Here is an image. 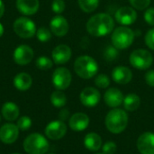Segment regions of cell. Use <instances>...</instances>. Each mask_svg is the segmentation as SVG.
<instances>
[{"label": "cell", "instance_id": "cell-3", "mask_svg": "<svg viewBox=\"0 0 154 154\" xmlns=\"http://www.w3.org/2000/svg\"><path fill=\"white\" fill-rule=\"evenodd\" d=\"M74 70L79 78L89 79L97 75L98 71V64L91 56L82 55L78 57L75 60Z\"/></svg>", "mask_w": 154, "mask_h": 154}, {"label": "cell", "instance_id": "cell-32", "mask_svg": "<svg viewBox=\"0 0 154 154\" xmlns=\"http://www.w3.org/2000/svg\"><path fill=\"white\" fill-rule=\"evenodd\" d=\"M131 5L137 10H144L149 7L151 0H129Z\"/></svg>", "mask_w": 154, "mask_h": 154}, {"label": "cell", "instance_id": "cell-23", "mask_svg": "<svg viewBox=\"0 0 154 154\" xmlns=\"http://www.w3.org/2000/svg\"><path fill=\"white\" fill-rule=\"evenodd\" d=\"M85 147L91 152H97L102 147V139L96 133H89L84 138Z\"/></svg>", "mask_w": 154, "mask_h": 154}, {"label": "cell", "instance_id": "cell-25", "mask_svg": "<svg viewBox=\"0 0 154 154\" xmlns=\"http://www.w3.org/2000/svg\"><path fill=\"white\" fill-rule=\"evenodd\" d=\"M51 102L53 106L60 108L63 107L67 103V97L61 90H56L51 95Z\"/></svg>", "mask_w": 154, "mask_h": 154}, {"label": "cell", "instance_id": "cell-31", "mask_svg": "<svg viewBox=\"0 0 154 154\" xmlns=\"http://www.w3.org/2000/svg\"><path fill=\"white\" fill-rule=\"evenodd\" d=\"M32 120L29 116H22L18 119L17 121V127L19 128V130L21 131H26L28 129L31 128L32 126Z\"/></svg>", "mask_w": 154, "mask_h": 154}, {"label": "cell", "instance_id": "cell-41", "mask_svg": "<svg viewBox=\"0 0 154 154\" xmlns=\"http://www.w3.org/2000/svg\"><path fill=\"white\" fill-rule=\"evenodd\" d=\"M12 154H21V153H12Z\"/></svg>", "mask_w": 154, "mask_h": 154}, {"label": "cell", "instance_id": "cell-19", "mask_svg": "<svg viewBox=\"0 0 154 154\" xmlns=\"http://www.w3.org/2000/svg\"><path fill=\"white\" fill-rule=\"evenodd\" d=\"M89 125V117L84 113H76L69 119L70 129L76 132H81L88 128Z\"/></svg>", "mask_w": 154, "mask_h": 154}, {"label": "cell", "instance_id": "cell-11", "mask_svg": "<svg viewBox=\"0 0 154 154\" xmlns=\"http://www.w3.org/2000/svg\"><path fill=\"white\" fill-rule=\"evenodd\" d=\"M79 99L83 106L87 107H94L99 103L101 99V95L97 88L88 87L81 91L79 95Z\"/></svg>", "mask_w": 154, "mask_h": 154}, {"label": "cell", "instance_id": "cell-18", "mask_svg": "<svg viewBox=\"0 0 154 154\" xmlns=\"http://www.w3.org/2000/svg\"><path fill=\"white\" fill-rule=\"evenodd\" d=\"M112 79L113 80L120 85H125L129 83L133 79L132 70L125 66L116 67L112 71Z\"/></svg>", "mask_w": 154, "mask_h": 154}, {"label": "cell", "instance_id": "cell-26", "mask_svg": "<svg viewBox=\"0 0 154 154\" xmlns=\"http://www.w3.org/2000/svg\"><path fill=\"white\" fill-rule=\"evenodd\" d=\"M79 5L85 13L94 12L99 5V0H78Z\"/></svg>", "mask_w": 154, "mask_h": 154}, {"label": "cell", "instance_id": "cell-43", "mask_svg": "<svg viewBox=\"0 0 154 154\" xmlns=\"http://www.w3.org/2000/svg\"><path fill=\"white\" fill-rule=\"evenodd\" d=\"M97 154H105V153H97Z\"/></svg>", "mask_w": 154, "mask_h": 154}, {"label": "cell", "instance_id": "cell-42", "mask_svg": "<svg viewBox=\"0 0 154 154\" xmlns=\"http://www.w3.org/2000/svg\"><path fill=\"white\" fill-rule=\"evenodd\" d=\"M0 122H1V116H0Z\"/></svg>", "mask_w": 154, "mask_h": 154}, {"label": "cell", "instance_id": "cell-28", "mask_svg": "<svg viewBox=\"0 0 154 154\" xmlns=\"http://www.w3.org/2000/svg\"><path fill=\"white\" fill-rule=\"evenodd\" d=\"M36 37L42 42H46L51 38V31H50L47 27H40L36 31Z\"/></svg>", "mask_w": 154, "mask_h": 154}, {"label": "cell", "instance_id": "cell-2", "mask_svg": "<svg viewBox=\"0 0 154 154\" xmlns=\"http://www.w3.org/2000/svg\"><path fill=\"white\" fill-rule=\"evenodd\" d=\"M106 126L109 132L115 134L123 133L128 125V115L127 113L119 108H114L109 111L105 120Z\"/></svg>", "mask_w": 154, "mask_h": 154}, {"label": "cell", "instance_id": "cell-21", "mask_svg": "<svg viewBox=\"0 0 154 154\" xmlns=\"http://www.w3.org/2000/svg\"><path fill=\"white\" fill-rule=\"evenodd\" d=\"M13 83L16 89L20 91H26L31 88L32 84V77L28 73L21 72V73H18L14 78Z\"/></svg>", "mask_w": 154, "mask_h": 154}, {"label": "cell", "instance_id": "cell-6", "mask_svg": "<svg viewBox=\"0 0 154 154\" xmlns=\"http://www.w3.org/2000/svg\"><path fill=\"white\" fill-rule=\"evenodd\" d=\"M14 32L21 38L30 39L36 33V25L30 18L22 16L17 18L13 24Z\"/></svg>", "mask_w": 154, "mask_h": 154}, {"label": "cell", "instance_id": "cell-20", "mask_svg": "<svg viewBox=\"0 0 154 154\" xmlns=\"http://www.w3.org/2000/svg\"><path fill=\"white\" fill-rule=\"evenodd\" d=\"M39 6V0H16V7L18 11L27 16L37 13Z\"/></svg>", "mask_w": 154, "mask_h": 154}, {"label": "cell", "instance_id": "cell-44", "mask_svg": "<svg viewBox=\"0 0 154 154\" xmlns=\"http://www.w3.org/2000/svg\"><path fill=\"white\" fill-rule=\"evenodd\" d=\"M50 154H54V153H50Z\"/></svg>", "mask_w": 154, "mask_h": 154}, {"label": "cell", "instance_id": "cell-12", "mask_svg": "<svg viewBox=\"0 0 154 154\" xmlns=\"http://www.w3.org/2000/svg\"><path fill=\"white\" fill-rule=\"evenodd\" d=\"M67 133V125L64 122L58 120L51 122L45 128V134L51 140H60Z\"/></svg>", "mask_w": 154, "mask_h": 154}, {"label": "cell", "instance_id": "cell-36", "mask_svg": "<svg viewBox=\"0 0 154 154\" xmlns=\"http://www.w3.org/2000/svg\"><path fill=\"white\" fill-rule=\"evenodd\" d=\"M144 20L149 25L154 26V7L147 8L144 13Z\"/></svg>", "mask_w": 154, "mask_h": 154}, {"label": "cell", "instance_id": "cell-22", "mask_svg": "<svg viewBox=\"0 0 154 154\" xmlns=\"http://www.w3.org/2000/svg\"><path fill=\"white\" fill-rule=\"evenodd\" d=\"M4 118L7 121H14L19 116V107L13 102H5L1 109Z\"/></svg>", "mask_w": 154, "mask_h": 154}, {"label": "cell", "instance_id": "cell-8", "mask_svg": "<svg viewBox=\"0 0 154 154\" xmlns=\"http://www.w3.org/2000/svg\"><path fill=\"white\" fill-rule=\"evenodd\" d=\"M72 76L70 71L64 67L57 68L52 74V83L53 86L58 90L67 89L71 83Z\"/></svg>", "mask_w": 154, "mask_h": 154}, {"label": "cell", "instance_id": "cell-1", "mask_svg": "<svg viewBox=\"0 0 154 154\" xmlns=\"http://www.w3.org/2000/svg\"><path fill=\"white\" fill-rule=\"evenodd\" d=\"M86 27L91 36L104 37L114 30L115 22L110 14L99 13L88 19Z\"/></svg>", "mask_w": 154, "mask_h": 154}, {"label": "cell", "instance_id": "cell-33", "mask_svg": "<svg viewBox=\"0 0 154 154\" xmlns=\"http://www.w3.org/2000/svg\"><path fill=\"white\" fill-rule=\"evenodd\" d=\"M65 7H66V5L63 0H53L51 4V9L57 14H61L65 10Z\"/></svg>", "mask_w": 154, "mask_h": 154}, {"label": "cell", "instance_id": "cell-30", "mask_svg": "<svg viewBox=\"0 0 154 154\" xmlns=\"http://www.w3.org/2000/svg\"><path fill=\"white\" fill-rule=\"evenodd\" d=\"M119 50L116 49L114 46H109L106 49L104 55H105V59L108 61H113L115 60H116V58L119 56Z\"/></svg>", "mask_w": 154, "mask_h": 154}, {"label": "cell", "instance_id": "cell-34", "mask_svg": "<svg viewBox=\"0 0 154 154\" xmlns=\"http://www.w3.org/2000/svg\"><path fill=\"white\" fill-rule=\"evenodd\" d=\"M116 150H117V146H116V143H114L112 141L106 142L102 146L103 153L105 154H115L116 152Z\"/></svg>", "mask_w": 154, "mask_h": 154}, {"label": "cell", "instance_id": "cell-39", "mask_svg": "<svg viewBox=\"0 0 154 154\" xmlns=\"http://www.w3.org/2000/svg\"><path fill=\"white\" fill-rule=\"evenodd\" d=\"M5 14V4L2 0H0V18L4 15Z\"/></svg>", "mask_w": 154, "mask_h": 154}, {"label": "cell", "instance_id": "cell-17", "mask_svg": "<svg viewBox=\"0 0 154 154\" xmlns=\"http://www.w3.org/2000/svg\"><path fill=\"white\" fill-rule=\"evenodd\" d=\"M124 95L120 89L116 88H108L104 96V100L109 107L116 108L121 106L124 102Z\"/></svg>", "mask_w": 154, "mask_h": 154}, {"label": "cell", "instance_id": "cell-7", "mask_svg": "<svg viewBox=\"0 0 154 154\" xmlns=\"http://www.w3.org/2000/svg\"><path fill=\"white\" fill-rule=\"evenodd\" d=\"M130 64L137 69H147L153 62V57L152 53L144 49H138L134 51L130 54Z\"/></svg>", "mask_w": 154, "mask_h": 154}, {"label": "cell", "instance_id": "cell-9", "mask_svg": "<svg viewBox=\"0 0 154 154\" xmlns=\"http://www.w3.org/2000/svg\"><path fill=\"white\" fill-rule=\"evenodd\" d=\"M33 56H34L33 50L30 46L25 44L18 46L13 53V58L14 62L20 66H25L29 64L32 60Z\"/></svg>", "mask_w": 154, "mask_h": 154}, {"label": "cell", "instance_id": "cell-4", "mask_svg": "<svg viewBox=\"0 0 154 154\" xmlns=\"http://www.w3.org/2000/svg\"><path fill=\"white\" fill-rule=\"evenodd\" d=\"M49 148V142L39 133L31 134L23 141V149L28 154H45Z\"/></svg>", "mask_w": 154, "mask_h": 154}, {"label": "cell", "instance_id": "cell-16", "mask_svg": "<svg viewBox=\"0 0 154 154\" xmlns=\"http://www.w3.org/2000/svg\"><path fill=\"white\" fill-rule=\"evenodd\" d=\"M137 149L142 154H154V134L146 132L137 140Z\"/></svg>", "mask_w": 154, "mask_h": 154}, {"label": "cell", "instance_id": "cell-10", "mask_svg": "<svg viewBox=\"0 0 154 154\" xmlns=\"http://www.w3.org/2000/svg\"><path fill=\"white\" fill-rule=\"evenodd\" d=\"M115 17H116V21L118 23H120L124 26H126V25L133 24L136 21L137 13L134 7L122 6L116 11Z\"/></svg>", "mask_w": 154, "mask_h": 154}, {"label": "cell", "instance_id": "cell-13", "mask_svg": "<svg viewBox=\"0 0 154 154\" xmlns=\"http://www.w3.org/2000/svg\"><path fill=\"white\" fill-rule=\"evenodd\" d=\"M50 29L55 36L63 37L68 33L69 25L65 17H63L62 15L57 14L51 20Z\"/></svg>", "mask_w": 154, "mask_h": 154}, {"label": "cell", "instance_id": "cell-40", "mask_svg": "<svg viewBox=\"0 0 154 154\" xmlns=\"http://www.w3.org/2000/svg\"><path fill=\"white\" fill-rule=\"evenodd\" d=\"M4 34V26L2 25V23H0V37Z\"/></svg>", "mask_w": 154, "mask_h": 154}, {"label": "cell", "instance_id": "cell-38", "mask_svg": "<svg viewBox=\"0 0 154 154\" xmlns=\"http://www.w3.org/2000/svg\"><path fill=\"white\" fill-rule=\"evenodd\" d=\"M59 119L62 122L69 119V111L66 108L64 109H61L59 113Z\"/></svg>", "mask_w": 154, "mask_h": 154}, {"label": "cell", "instance_id": "cell-5", "mask_svg": "<svg viewBox=\"0 0 154 154\" xmlns=\"http://www.w3.org/2000/svg\"><path fill=\"white\" fill-rule=\"evenodd\" d=\"M134 40V32L126 26H120L114 30L111 41L113 46L118 50L127 49L132 45Z\"/></svg>", "mask_w": 154, "mask_h": 154}, {"label": "cell", "instance_id": "cell-15", "mask_svg": "<svg viewBox=\"0 0 154 154\" xmlns=\"http://www.w3.org/2000/svg\"><path fill=\"white\" fill-rule=\"evenodd\" d=\"M72 55V51L69 46L66 44H60L56 46L52 52H51V58L55 64L62 65L67 63Z\"/></svg>", "mask_w": 154, "mask_h": 154}, {"label": "cell", "instance_id": "cell-35", "mask_svg": "<svg viewBox=\"0 0 154 154\" xmlns=\"http://www.w3.org/2000/svg\"><path fill=\"white\" fill-rule=\"evenodd\" d=\"M145 44L151 49L154 51V28L149 30L145 35Z\"/></svg>", "mask_w": 154, "mask_h": 154}, {"label": "cell", "instance_id": "cell-29", "mask_svg": "<svg viewBox=\"0 0 154 154\" xmlns=\"http://www.w3.org/2000/svg\"><path fill=\"white\" fill-rule=\"evenodd\" d=\"M95 84L99 88H106L110 85V79L106 74H99L95 79Z\"/></svg>", "mask_w": 154, "mask_h": 154}, {"label": "cell", "instance_id": "cell-24", "mask_svg": "<svg viewBox=\"0 0 154 154\" xmlns=\"http://www.w3.org/2000/svg\"><path fill=\"white\" fill-rule=\"evenodd\" d=\"M124 107L125 108L126 111L129 112H134L136 111L141 105V98L138 95L131 93L128 94L125 98H124V102H123Z\"/></svg>", "mask_w": 154, "mask_h": 154}, {"label": "cell", "instance_id": "cell-27", "mask_svg": "<svg viewBox=\"0 0 154 154\" xmlns=\"http://www.w3.org/2000/svg\"><path fill=\"white\" fill-rule=\"evenodd\" d=\"M35 65L39 69L42 70H47L52 68L53 61L47 56H40L35 60Z\"/></svg>", "mask_w": 154, "mask_h": 154}, {"label": "cell", "instance_id": "cell-37", "mask_svg": "<svg viewBox=\"0 0 154 154\" xmlns=\"http://www.w3.org/2000/svg\"><path fill=\"white\" fill-rule=\"evenodd\" d=\"M144 79H145L146 83L150 87H153L154 88V69H151V70L147 71L145 76H144Z\"/></svg>", "mask_w": 154, "mask_h": 154}, {"label": "cell", "instance_id": "cell-14", "mask_svg": "<svg viewBox=\"0 0 154 154\" xmlns=\"http://www.w3.org/2000/svg\"><path fill=\"white\" fill-rule=\"evenodd\" d=\"M19 136V128L17 125L8 123L0 127V141L5 144L14 143Z\"/></svg>", "mask_w": 154, "mask_h": 154}]
</instances>
